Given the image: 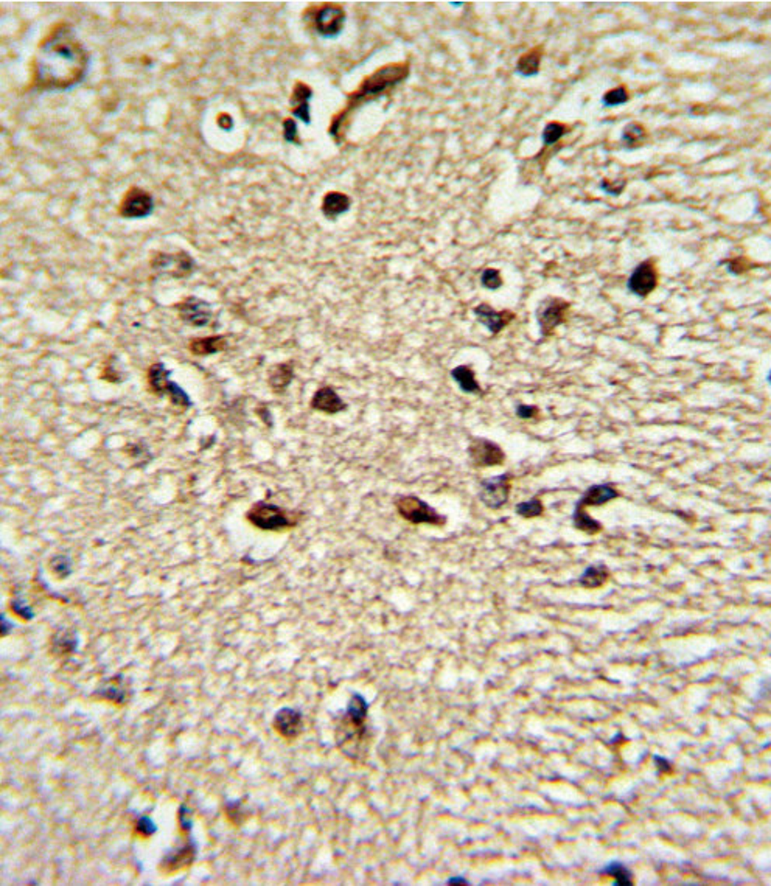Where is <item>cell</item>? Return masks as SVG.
Here are the masks:
<instances>
[{
	"label": "cell",
	"mask_w": 771,
	"mask_h": 886,
	"mask_svg": "<svg viewBox=\"0 0 771 886\" xmlns=\"http://www.w3.org/2000/svg\"><path fill=\"white\" fill-rule=\"evenodd\" d=\"M151 268L156 272H162V274H168V276H171V277L182 279V277L190 276V274L193 272L195 262L192 257L186 254V252H179V254H165V252H162V254H157L156 257H152Z\"/></svg>",
	"instance_id": "cell-11"
},
{
	"label": "cell",
	"mask_w": 771,
	"mask_h": 886,
	"mask_svg": "<svg viewBox=\"0 0 771 886\" xmlns=\"http://www.w3.org/2000/svg\"><path fill=\"white\" fill-rule=\"evenodd\" d=\"M303 514L299 510H288L268 501H258L252 506L248 514V521L265 532H281L294 529L300 524Z\"/></svg>",
	"instance_id": "cell-4"
},
{
	"label": "cell",
	"mask_w": 771,
	"mask_h": 886,
	"mask_svg": "<svg viewBox=\"0 0 771 886\" xmlns=\"http://www.w3.org/2000/svg\"><path fill=\"white\" fill-rule=\"evenodd\" d=\"M625 186H627V182H625V181H608V179H604V181L600 182V190H602V192H605L607 195L619 196L624 192Z\"/></svg>",
	"instance_id": "cell-42"
},
{
	"label": "cell",
	"mask_w": 771,
	"mask_h": 886,
	"mask_svg": "<svg viewBox=\"0 0 771 886\" xmlns=\"http://www.w3.org/2000/svg\"><path fill=\"white\" fill-rule=\"evenodd\" d=\"M134 832L135 835H139L140 838H150L157 832V824L152 821V818L147 815H140L139 818L134 821Z\"/></svg>",
	"instance_id": "cell-37"
},
{
	"label": "cell",
	"mask_w": 771,
	"mask_h": 886,
	"mask_svg": "<svg viewBox=\"0 0 771 886\" xmlns=\"http://www.w3.org/2000/svg\"><path fill=\"white\" fill-rule=\"evenodd\" d=\"M154 209L152 196L139 187L129 188L120 202V215L128 219L147 218Z\"/></svg>",
	"instance_id": "cell-12"
},
{
	"label": "cell",
	"mask_w": 771,
	"mask_h": 886,
	"mask_svg": "<svg viewBox=\"0 0 771 886\" xmlns=\"http://www.w3.org/2000/svg\"><path fill=\"white\" fill-rule=\"evenodd\" d=\"M409 71H411L409 63H395V64H387V66L380 67L377 72L369 75L368 78L361 83V86L358 87L356 92L350 94L347 108L333 120L344 119L350 109L358 108V106L365 102H370L373 100V98L381 97L384 92H387L389 89H392L394 86H396V84H400L401 81L406 80L409 76Z\"/></svg>",
	"instance_id": "cell-3"
},
{
	"label": "cell",
	"mask_w": 771,
	"mask_h": 886,
	"mask_svg": "<svg viewBox=\"0 0 771 886\" xmlns=\"http://www.w3.org/2000/svg\"><path fill=\"white\" fill-rule=\"evenodd\" d=\"M13 629H14L13 622L10 624V622H8V617H6V616H2V636H6V635H8V633H10Z\"/></svg>",
	"instance_id": "cell-49"
},
{
	"label": "cell",
	"mask_w": 771,
	"mask_h": 886,
	"mask_svg": "<svg viewBox=\"0 0 771 886\" xmlns=\"http://www.w3.org/2000/svg\"><path fill=\"white\" fill-rule=\"evenodd\" d=\"M198 854V846L195 843V839L192 838V835H188L186 843L176 847L174 851L166 852L165 857L160 861V869L164 870L166 874L171 873H178V870L188 868L196 858Z\"/></svg>",
	"instance_id": "cell-15"
},
{
	"label": "cell",
	"mask_w": 771,
	"mask_h": 886,
	"mask_svg": "<svg viewBox=\"0 0 771 886\" xmlns=\"http://www.w3.org/2000/svg\"><path fill=\"white\" fill-rule=\"evenodd\" d=\"M171 370H168L162 363H156L150 365L148 369V387L150 391L157 396H165L171 381Z\"/></svg>",
	"instance_id": "cell-24"
},
{
	"label": "cell",
	"mask_w": 771,
	"mask_h": 886,
	"mask_svg": "<svg viewBox=\"0 0 771 886\" xmlns=\"http://www.w3.org/2000/svg\"><path fill=\"white\" fill-rule=\"evenodd\" d=\"M257 414H258V415H260V417H262V420H263V422H265L266 425H268L269 427L272 426V420H271L272 417H271V412H269V409H268V408H266V406H262V408H258V409H257Z\"/></svg>",
	"instance_id": "cell-48"
},
{
	"label": "cell",
	"mask_w": 771,
	"mask_h": 886,
	"mask_svg": "<svg viewBox=\"0 0 771 886\" xmlns=\"http://www.w3.org/2000/svg\"><path fill=\"white\" fill-rule=\"evenodd\" d=\"M515 511L518 516H521L524 519H532V518H538L545 514V506L541 502L540 498H532L529 501L524 502H518Z\"/></svg>",
	"instance_id": "cell-33"
},
{
	"label": "cell",
	"mask_w": 771,
	"mask_h": 886,
	"mask_svg": "<svg viewBox=\"0 0 771 886\" xmlns=\"http://www.w3.org/2000/svg\"><path fill=\"white\" fill-rule=\"evenodd\" d=\"M227 348V339L224 336H207V338H195L190 341L188 350L195 356H209L219 353Z\"/></svg>",
	"instance_id": "cell-23"
},
{
	"label": "cell",
	"mask_w": 771,
	"mask_h": 886,
	"mask_svg": "<svg viewBox=\"0 0 771 886\" xmlns=\"http://www.w3.org/2000/svg\"><path fill=\"white\" fill-rule=\"evenodd\" d=\"M89 55L67 25H58L37 47L33 83L41 90H68L84 80Z\"/></svg>",
	"instance_id": "cell-1"
},
{
	"label": "cell",
	"mask_w": 771,
	"mask_h": 886,
	"mask_svg": "<svg viewBox=\"0 0 771 886\" xmlns=\"http://www.w3.org/2000/svg\"><path fill=\"white\" fill-rule=\"evenodd\" d=\"M720 265H727L728 272L734 274V276H740V274L750 271L754 266V263L750 262V258L743 257V255L742 257H734V258H731V260H724V262H720Z\"/></svg>",
	"instance_id": "cell-39"
},
{
	"label": "cell",
	"mask_w": 771,
	"mask_h": 886,
	"mask_svg": "<svg viewBox=\"0 0 771 886\" xmlns=\"http://www.w3.org/2000/svg\"><path fill=\"white\" fill-rule=\"evenodd\" d=\"M629 98H630V94L627 87L619 86L604 94V97H602V104H604L605 108H616V106L627 103Z\"/></svg>",
	"instance_id": "cell-35"
},
{
	"label": "cell",
	"mask_w": 771,
	"mask_h": 886,
	"mask_svg": "<svg viewBox=\"0 0 771 886\" xmlns=\"http://www.w3.org/2000/svg\"><path fill=\"white\" fill-rule=\"evenodd\" d=\"M571 310V303L560 297L547 296L538 303L535 317L540 327V333L543 338L552 336L555 328L563 325L568 320V315Z\"/></svg>",
	"instance_id": "cell-6"
},
{
	"label": "cell",
	"mask_w": 771,
	"mask_h": 886,
	"mask_svg": "<svg viewBox=\"0 0 771 886\" xmlns=\"http://www.w3.org/2000/svg\"><path fill=\"white\" fill-rule=\"evenodd\" d=\"M619 496H621L619 490H617L616 487L609 485V484H597V485H591V487L588 488V490L582 494V498H580V499L577 501L576 507L585 509V510H586L588 507H593V506H597V507H599V506H604V504H607V502H609V501H614V499H617V498H619Z\"/></svg>",
	"instance_id": "cell-19"
},
{
	"label": "cell",
	"mask_w": 771,
	"mask_h": 886,
	"mask_svg": "<svg viewBox=\"0 0 771 886\" xmlns=\"http://www.w3.org/2000/svg\"><path fill=\"white\" fill-rule=\"evenodd\" d=\"M226 815H227V818L235 824V826H240V824L243 823V820L246 818V816H244V812H243L240 803H227L226 804Z\"/></svg>",
	"instance_id": "cell-43"
},
{
	"label": "cell",
	"mask_w": 771,
	"mask_h": 886,
	"mask_svg": "<svg viewBox=\"0 0 771 886\" xmlns=\"http://www.w3.org/2000/svg\"><path fill=\"white\" fill-rule=\"evenodd\" d=\"M645 139H647V129L641 123H636V121L629 123L622 129V143L627 150H635L641 147Z\"/></svg>",
	"instance_id": "cell-30"
},
{
	"label": "cell",
	"mask_w": 771,
	"mask_h": 886,
	"mask_svg": "<svg viewBox=\"0 0 771 886\" xmlns=\"http://www.w3.org/2000/svg\"><path fill=\"white\" fill-rule=\"evenodd\" d=\"M511 475L502 473L499 476L482 479L479 484V499L485 507L492 510L502 509L510 499Z\"/></svg>",
	"instance_id": "cell-7"
},
{
	"label": "cell",
	"mask_w": 771,
	"mask_h": 886,
	"mask_svg": "<svg viewBox=\"0 0 771 886\" xmlns=\"http://www.w3.org/2000/svg\"><path fill=\"white\" fill-rule=\"evenodd\" d=\"M515 414L518 418L532 420L540 414V409L537 406H532V404H518L515 409Z\"/></svg>",
	"instance_id": "cell-44"
},
{
	"label": "cell",
	"mask_w": 771,
	"mask_h": 886,
	"mask_svg": "<svg viewBox=\"0 0 771 886\" xmlns=\"http://www.w3.org/2000/svg\"><path fill=\"white\" fill-rule=\"evenodd\" d=\"M80 639L76 631L61 629L51 636V653L56 656H68L78 652Z\"/></svg>",
	"instance_id": "cell-21"
},
{
	"label": "cell",
	"mask_w": 771,
	"mask_h": 886,
	"mask_svg": "<svg viewBox=\"0 0 771 886\" xmlns=\"http://www.w3.org/2000/svg\"><path fill=\"white\" fill-rule=\"evenodd\" d=\"M609 577H612V574H609L605 564H593V566H588L583 574L578 577V583L580 586L588 588V590H594V588L604 586Z\"/></svg>",
	"instance_id": "cell-28"
},
{
	"label": "cell",
	"mask_w": 771,
	"mask_h": 886,
	"mask_svg": "<svg viewBox=\"0 0 771 886\" xmlns=\"http://www.w3.org/2000/svg\"><path fill=\"white\" fill-rule=\"evenodd\" d=\"M653 762H655L656 768H658L660 775H670L672 771H674V768H672V763L667 759L660 758V755H655Z\"/></svg>",
	"instance_id": "cell-46"
},
{
	"label": "cell",
	"mask_w": 771,
	"mask_h": 886,
	"mask_svg": "<svg viewBox=\"0 0 771 886\" xmlns=\"http://www.w3.org/2000/svg\"><path fill=\"white\" fill-rule=\"evenodd\" d=\"M312 25L324 37L339 36L346 25V11L339 5L324 4L312 13Z\"/></svg>",
	"instance_id": "cell-8"
},
{
	"label": "cell",
	"mask_w": 771,
	"mask_h": 886,
	"mask_svg": "<svg viewBox=\"0 0 771 886\" xmlns=\"http://www.w3.org/2000/svg\"><path fill=\"white\" fill-rule=\"evenodd\" d=\"M568 133H569V126L568 125L559 123V121H551V123H547L545 126V129H543V135H541V139H543L545 148L552 147L554 143L559 142L561 137L566 135Z\"/></svg>",
	"instance_id": "cell-32"
},
{
	"label": "cell",
	"mask_w": 771,
	"mask_h": 886,
	"mask_svg": "<svg viewBox=\"0 0 771 886\" xmlns=\"http://www.w3.org/2000/svg\"><path fill=\"white\" fill-rule=\"evenodd\" d=\"M572 524L577 530L585 532L588 535H597L602 530H604V526H602L597 519H594L590 516V514L585 509L576 507L574 514H572Z\"/></svg>",
	"instance_id": "cell-29"
},
{
	"label": "cell",
	"mask_w": 771,
	"mask_h": 886,
	"mask_svg": "<svg viewBox=\"0 0 771 886\" xmlns=\"http://www.w3.org/2000/svg\"><path fill=\"white\" fill-rule=\"evenodd\" d=\"M311 97H312V89L310 86H307V84L302 81L296 84L293 90V97H291V112L294 117L302 120L305 125H308L311 120L310 104H308Z\"/></svg>",
	"instance_id": "cell-20"
},
{
	"label": "cell",
	"mask_w": 771,
	"mask_h": 886,
	"mask_svg": "<svg viewBox=\"0 0 771 886\" xmlns=\"http://www.w3.org/2000/svg\"><path fill=\"white\" fill-rule=\"evenodd\" d=\"M272 727L279 734L286 740H294L302 734L303 731V717L302 712L294 708H281L277 714L274 715Z\"/></svg>",
	"instance_id": "cell-17"
},
{
	"label": "cell",
	"mask_w": 771,
	"mask_h": 886,
	"mask_svg": "<svg viewBox=\"0 0 771 886\" xmlns=\"http://www.w3.org/2000/svg\"><path fill=\"white\" fill-rule=\"evenodd\" d=\"M176 310L182 322H186L192 327L209 325L213 317L212 305L202 299H198V297L195 296L187 297L186 301L179 302L176 305Z\"/></svg>",
	"instance_id": "cell-13"
},
{
	"label": "cell",
	"mask_w": 771,
	"mask_h": 886,
	"mask_svg": "<svg viewBox=\"0 0 771 886\" xmlns=\"http://www.w3.org/2000/svg\"><path fill=\"white\" fill-rule=\"evenodd\" d=\"M504 284L501 271L494 269V268H485L480 274V285H482L485 289H490V291H494V289H499Z\"/></svg>",
	"instance_id": "cell-38"
},
{
	"label": "cell",
	"mask_w": 771,
	"mask_h": 886,
	"mask_svg": "<svg viewBox=\"0 0 771 886\" xmlns=\"http://www.w3.org/2000/svg\"><path fill=\"white\" fill-rule=\"evenodd\" d=\"M98 700L112 703V705L123 706L131 697V684L125 675L117 674L111 678H106L100 683L94 692Z\"/></svg>",
	"instance_id": "cell-14"
},
{
	"label": "cell",
	"mask_w": 771,
	"mask_h": 886,
	"mask_svg": "<svg viewBox=\"0 0 771 886\" xmlns=\"http://www.w3.org/2000/svg\"><path fill=\"white\" fill-rule=\"evenodd\" d=\"M451 378L456 381V384L459 386L461 391L463 394H482V387L479 386L478 380H476V373L473 370L470 365L462 364L457 365L451 370Z\"/></svg>",
	"instance_id": "cell-27"
},
{
	"label": "cell",
	"mask_w": 771,
	"mask_h": 886,
	"mask_svg": "<svg viewBox=\"0 0 771 886\" xmlns=\"http://www.w3.org/2000/svg\"><path fill=\"white\" fill-rule=\"evenodd\" d=\"M658 279L660 276L658 269H656L655 258H648L633 269L627 280V288L631 294L644 299V297L650 296L656 286H658Z\"/></svg>",
	"instance_id": "cell-10"
},
{
	"label": "cell",
	"mask_w": 771,
	"mask_h": 886,
	"mask_svg": "<svg viewBox=\"0 0 771 886\" xmlns=\"http://www.w3.org/2000/svg\"><path fill=\"white\" fill-rule=\"evenodd\" d=\"M166 396H168V399H170L173 406H176V408H179L182 411H186V409L193 406L192 399H190L188 394L179 384L174 383V381H171L170 387H168Z\"/></svg>",
	"instance_id": "cell-34"
},
{
	"label": "cell",
	"mask_w": 771,
	"mask_h": 886,
	"mask_svg": "<svg viewBox=\"0 0 771 886\" xmlns=\"http://www.w3.org/2000/svg\"><path fill=\"white\" fill-rule=\"evenodd\" d=\"M352 200L341 192H328L322 201V213L328 219H334L350 210Z\"/></svg>",
	"instance_id": "cell-25"
},
{
	"label": "cell",
	"mask_w": 771,
	"mask_h": 886,
	"mask_svg": "<svg viewBox=\"0 0 771 886\" xmlns=\"http://www.w3.org/2000/svg\"><path fill=\"white\" fill-rule=\"evenodd\" d=\"M395 507L399 515L411 524H430L444 527L447 516L431 507L426 501L417 498L414 494H401L395 499Z\"/></svg>",
	"instance_id": "cell-5"
},
{
	"label": "cell",
	"mask_w": 771,
	"mask_h": 886,
	"mask_svg": "<svg viewBox=\"0 0 771 886\" xmlns=\"http://www.w3.org/2000/svg\"><path fill=\"white\" fill-rule=\"evenodd\" d=\"M543 55H545L543 45H537V47L526 51L524 55H521L520 59H518L516 72L521 76H524V78L535 76L540 72V64H541V59H543Z\"/></svg>",
	"instance_id": "cell-26"
},
{
	"label": "cell",
	"mask_w": 771,
	"mask_h": 886,
	"mask_svg": "<svg viewBox=\"0 0 771 886\" xmlns=\"http://www.w3.org/2000/svg\"><path fill=\"white\" fill-rule=\"evenodd\" d=\"M600 874L613 877L616 886H631L633 885V880H631L633 875L630 873V869L625 865H622V863H617V861L609 863V865L605 866L604 870H600Z\"/></svg>",
	"instance_id": "cell-31"
},
{
	"label": "cell",
	"mask_w": 771,
	"mask_h": 886,
	"mask_svg": "<svg viewBox=\"0 0 771 886\" xmlns=\"http://www.w3.org/2000/svg\"><path fill=\"white\" fill-rule=\"evenodd\" d=\"M473 315L478 317L479 322L482 324L493 336L501 333L504 328H506L511 320L516 317L514 311H510V310L496 311L494 308H492V305H488V303H479L478 307H475V310H473Z\"/></svg>",
	"instance_id": "cell-16"
},
{
	"label": "cell",
	"mask_w": 771,
	"mask_h": 886,
	"mask_svg": "<svg viewBox=\"0 0 771 886\" xmlns=\"http://www.w3.org/2000/svg\"><path fill=\"white\" fill-rule=\"evenodd\" d=\"M50 568L58 578L64 580L72 574V560L67 555H55L50 560Z\"/></svg>",
	"instance_id": "cell-36"
},
{
	"label": "cell",
	"mask_w": 771,
	"mask_h": 886,
	"mask_svg": "<svg viewBox=\"0 0 771 886\" xmlns=\"http://www.w3.org/2000/svg\"><path fill=\"white\" fill-rule=\"evenodd\" d=\"M284 139L288 143H297V123L293 119L284 120Z\"/></svg>",
	"instance_id": "cell-45"
},
{
	"label": "cell",
	"mask_w": 771,
	"mask_h": 886,
	"mask_svg": "<svg viewBox=\"0 0 771 886\" xmlns=\"http://www.w3.org/2000/svg\"><path fill=\"white\" fill-rule=\"evenodd\" d=\"M310 406L315 411L324 412V414H328V415L339 414V412L347 409L346 401L342 400L338 395V392H336L330 386H324L317 389L310 401Z\"/></svg>",
	"instance_id": "cell-18"
},
{
	"label": "cell",
	"mask_w": 771,
	"mask_h": 886,
	"mask_svg": "<svg viewBox=\"0 0 771 886\" xmlns=\"http://www.w3.org/2000/svg\"><path fill=\"white\" fill-rule=\"evenodd\" d=\"M218 125L221 129H224V131H231V129L233 128V120L231 116H229V114H219Z\"/></svg>",
	"instance_id": "cell-47"
},
{
	"label": "cell",
	"mask_w": 771,
	"mask_h": 886,
	"mask_svg": "<svg viewBox=\"0 0 771 886\" xmlns=\"http://www.w3.org/2000/svg\"><path fill=\"white\" fill-rule=\"evenodd\" d=\"M468 456L471 463L475 465L476 468H487V467H498V465H502L506 462V453L504 449L488 439L484 437H475L471 439L470 445H468Z\"/></svg>",
	"instance_id": "cell-9"
},
{
	"label": "cell",
	"mask_w": 771,
	"mask_h": 886,
	"mask_svg": "<svg viewBox=\"0 0 771 886\" xmlns=\"http://www.w3.org/2000/svg\"><path fill=\"white\" fill-rule=\"evenodd\" d=\"M293 380H294V364L280 363L277 365H274L272 370L269 372L268 384L274 394L284 395Z\"/></svg>",
	"instance_id": "cell-22"
},
{
	"label": "cell",
	"mask_w": 771,
	"mask_h": 886,
	"mask_svg": "<svg viewBox=\"0 0 771 886\" xmlns=\"http://www.w3.org/2000/svg\"><path fill=\"white\" fill-rule=\"evenodd\" d=\"M11 611L18 617H20L22 621H32L35 617V609L28 605V603L20 597V595H16L11 600Z\"/></svg>",
	"instance_id": "cell-40"
},
{
	"label": "cell",
	"mask_w": 771,
	"mask_h": 886,
	"mask_svg": "<svg viewBox=\"0 0 771 886\" xmlns=\"http://www.w3.org/2000/svg\"><path fill=\"white\" fill-rule=\"evenodd\" d=\"M447 883H448V885H468V882L465 880V878H462V877H453V878H449V880H448Z\"/></svg>",
	"instance_id": "cell-50"
},
{
	"label": "cell",
	"mask_w": 771,
	"mask_h": 886,
	"mask_svg": "<svg viewBox=\"0 0 771 886\" xmlns=\"http://www.w3.org/2000/svg\"><path fill=\"white\" fill-rule=\"evenodd\" d=\"M369 705L363 695L353 693L347 709L336 724V745L352 760H361L368 751L370 732L368 727Z\"/></svg>",
	"instance_id": "cell-2"
},
{
	"label": "cell",
	"mask_w": 771,
	"mask_h": 886,
	"mask_svg": "<svg viewBox=\"0 0 771 886\" xmlns=\"http://www.w3.org/2000/svg\"><path fill=\"white\" fill-rule=\"evenodd\" d=\"M114 360H116V358L111 356L109 360L103 364V370H102L100 378L104 380V381H108V383H120L121 375L119 373V370L112 365Z\"/></svg>",
	"instance_id": "cell-41"
}]
</instances>
